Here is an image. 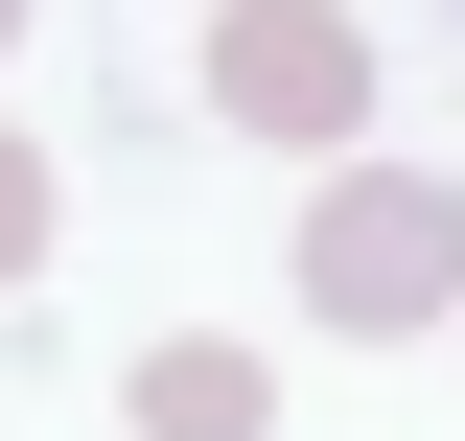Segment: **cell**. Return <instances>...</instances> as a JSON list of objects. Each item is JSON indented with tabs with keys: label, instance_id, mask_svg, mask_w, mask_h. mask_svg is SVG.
<instances>
[{
	"label": "cell",
	"instance_id": "1",
	"mask_svg": "<svg viewBox=\"0 0 465 441\" xmlns=\"http://www.w3.org/2000/svg\"><path fill=\"white\" fill-rule=\"evenodd\" d=\"M302 302H326V326H442L465 302V210L442 186H326V210H302Z\"/></svg>",
	"mask_w": 465,
	"mask_h": 441
},
{
	"label": "cell",
	"instance_id": "2",
	"mask_svg": "<svg viewBox=\"0 0 465 441\" xmlns=\"http://www.w3.org/2000/svg\"><path fill=\"white\" fill-rule=\"evenodd\" d=\"M210 116H232V140H349V116H372V24L232 0V24H210Z\"/></svg>",
	"mask_w": 465,
	"mask_h": 441
},
{
	"label": "cell",
	"instance_id": "3",
	"mask_svg": "<svg viewBox=\"0 0 465 441\" xmlns=\"http://www.w3.org/2000/svg\"><path fill=\"white\" fill-rule=\"evenodd\" d=\"M256 418H280L256 348H140V441H256Z\"/></svg>",
	"mask_w": 465,
	"mask_h": 441
},
{
	"label": "cell",
	"instance_id": "4",
	"mask_svg": "<svg viewBox=\"0 0 465 441\" xmlns=\"http://www.w3.org/2000/svg\"><path fill=\"white\" fill-rule=\"evenodd\" d=\"M47 256V163H24V140H0V279Z\"/></svg>",
	"mask_w": 465,
	"mask_h": 441
},
{
	"label": "cell",
	"instance_id": "5",
	"mask_svg": "<svg viewBox=\"0 0 465 441\" xmlns=\"http://www.w3.org/2000/svg\"><path fill=\"white\" fill-rule=\"evenodd\" d=\"M0 47H24V0H0Z\"/></svg>",
	"mask_w": 465,
	"mask_h": 441
}]
</instances>
